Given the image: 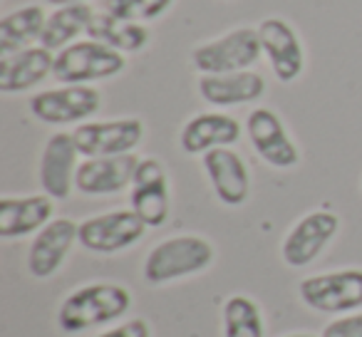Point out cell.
Returning <instances> with one entry per match:
<instances>
[{
	"label": "cell",
	"instance_id": "6da1fadb",
	"mask_svg": "<svg viewBox=\"0 0 362 337\" xmlns=\"http://www.w3.org/2000/svg\"><path fill=\"white\" fill-rule=\"evenodd\" d=\"M132 307V292L117 283H90L75 288L57 310V327L65 335L115 322Z\"/></svg>",
	"mask_w": 362,
	"mask_h": 337
},
{
	"label": "cell",
	"instance_id": "7a4b0ae2",
	"mask_svg": "<svg viewBox=\"0 0 362 337\" xmlns=\"http://www.w3.org/2000/svg\"><path fill=\"white\" fill-rule=\"evenodd\" d=\"M214 246L202 236H174L156 243L144 261V280L151 285L204 273L214 263Z\"/></svg>",
	"mask_w": 362,
	"mask_h": 337
},
{
	"label": "cell",
	"instance_id": "7402d4cb",
	"mask_svg": "<svg viewBox=\"0 0 362 337\" xmlns=\"http://www.w3.org/2000/svg\"><path fill=\"white\" fill-rule=\"evenodd\" d=\"M45 13L40 6H25L8 13L0 20V57L30 47L33 40H40L45 30Z\"/></svg>",
	"mask_w": 362,
	"mask_h": 337
},
{
	"label": "cell",
	"instance_id": "8992f818",
	"mask_svg": "<svg viewBox=\"0 0 362 337\" xmlns=\"http://www.w3.org/2000/svg\"><path fill=\"white\" fill-rule=\"evenodd\" d=\"M102 97L90 85H65L30 97V112L42 124H82L100 112Z\"/></svg>",
	"mask_w": 362,
	"mask_h": 337
},
{
	"label": "cell",
	"instance_id": "ffe728a7",
	"mask_svg": "<svg viewBox=\"0 0 362 337\" xmlns=\"http://www.w3.org/2000/svg\"><path fill=\"white\" fill-rule=\"evenodd\" d=\"M266 92V80L258 72H228V75H202L199 95L214 107H236L256 102Z\"/></svg>",
	"mask_w": 362,
	"mask_h": 337
},
{
	"label": "cell",
	"instance_id": "d4e9b609",
	"mask_svg": "<svg viewBox=\"0 0 362 337\" xmlns=\"http://www.w3.org/2000/svg\"><path fill=\"white\" fill-rule=\"evenodd\" d=\"M171 6V0H105V11L132 23H146L159 18Z\"/></svg>",
	"mask_w": 362,
	"mask_h": 337
},
{
	"label": "cell",
	"instance_id": "4316f807",
	"mask_svg": "<svg viewBox=\"0 0 362 337\" xmlns=\"http://www.w3.org/2000/svg\"><path fill=\"white\" fill-rule=\"evenodd\" d=\"M97 337H151V327L146 320L136 317V320H129V322H122L119 327H112V330L102 332Z\"/></svg>",
	"mask_w": 362,
	"mask_h": 337
},
{
	"label": "cell",
	"instance_id": "277c9868",
	"mask_svg": "<svg viewBox=\"0 0 362 337\" xmlns=\"http://www.w3.org/2000/svg\"><path fill=\"white\" fill-rule=\"evenodd\" d=\"M263 55L258 28H236L226 35L194 47L192 62L202 75H228L256 65Z\"/></svg>",
	"mask_w": 362,
	"mask_h": 337
},
{
	"label": "cell",
	"instance_id": "2e32d148",
	"mask_svg": "<svg viewBox=\"0 0 362 337\" xmlns=\"http://www.w3.org/2000/svg\"><path fill=\"white\" fill-rule=\"evenodd\" d=\"M204 172L223 206H241L251 194L248 166L231 146H218L204 154Z\"/></svg>",
	"mask_w": 362,
	"mask_h": 337
},
{
	"label": "cell",
	"instance_id": "52a82bcc",
	"mask_svg": "<svg viewBox=\"0 0 362 337\" xmlns=\"http://www.w3.org/2000/svg\"><path fill=\"white\" fill-rule=\"evenodd\" d=\"M146 223L136 216L132 208H119V211L100 213L80 223V246L92 253L112 256L132 248L141 241L146 231Z\"/></svg>",
	"mask_w": 362,
	"mask_h": 337
},
{
	"label": "cell",
	"instance_id": "3957f363",
	"mask_svg": "<svg viewBox=\"0 0 362 337\" xmlns=\"http://www.w3.org/2000/svg\"><path fill=\"white\" fill-rule=\"evenodd\" d=\"M127 67V60L122 52L102 45L97 40H80L62 47L55 55V75L57 82L65 85H87V82L110 80L119 75Z\"/></svg>",
	"mask_w": 362,
	"mask_h": 337
},
{
	"label": "cell",
	"instance_id": "e0dca14e",
	"mask_svg": "<svg viewBox=\"0 0 362 337\" xmlns=\"http://www.w3.org/2000/svg\"><path fill=\"white\" fill-rule=\"evenodd\" d=\"M52 199L47 194L35 196H3L0 199V238H23L37 233L52 221Z\"/></svg>",
	"mask_w": 362,
	"mask_h": 337
},
{
	"label": "cell",
	"instance_id": "5bb4252c",
	"mask_svg": "<svg viewBox=\"0 0 362 337\" xmlns=\"http://www.w3.org/2000/svg\"><path fill=\"white\" fill-rule=\"evenodd\" d=\"M139 159L134 154L92 156L80 161L75 177V189L85 196H110L132 187Z\"/></svg>",
	"mask_w": 362,
	"mask_h": 337
},
{
	"label": "cell",
	"instance_id": "30bf717a",
	"mask_svg": "<svg viewBox=\"0 0 362 337\" xmlns=\"http://www.w3.org/2000/svg\"><path fill=\"white\" fill-rule=\"evenodd\" d=\"M246 131L256 154L273 169H293L300 161V151L288 134L283 119L268 107H258L248 114Z\"/></svg>",
	"mask_w": 362,
	"mask_h": 337
},
{
	"label": "cell",
	"instance_id": "5b68a950",
	"mask_svg": "<svg viewBox=\"0 0 362 337\" xmlns=\"http://www.w3.org/2000/svg\"><path fill=\"white\" fill-rule=\"evenodd\" d=\"M305 307L325 315L355 312L362 307V268H342L320 276H308L298 285Z\"/></svg>",
	"mask_w": 362,
	"mask_h": 337
},
{
	"label": "cell",
	"instance_id": "8fae6325",
	"mask_svg": "<svg viewBox=\"0 0 362 337\" xmlns=\"http://www.w3.org/2000/svg\"><path fill=\"white\" fill-rule=\"evenodd\" d=\"M80 149L75 144L72 131H57L45 141V149L37 166V179H40L42 191L50 199L65 201L75 189V177L80 169Z\"/></svg>",
	"mask_w": 362,
	"mask_h": 337
},
{
	"label": "cell",
	"instance_id": "ac0fdd59",
	"mask_svg": "<svg viewBox=\"0 0 362 337\" xmlns=\"http://www.w3.org/2000/svg\"><path fill=\"white\" fill-rule=\"evenodd\" d=\"M52 70H55V55L42 45L0 57V92L18 95V92L33 90L37 82L52 75Z\"/></svg>",
	"mask_w": 362,
	"mask_h": 337
},
{
	"label": "cell",
	"instance_id": "83f0119b",
	"mask_svg": "<svg viewBox=\"0 0 362 337\" xmlns=\"http://www.w3.org/2000/svg\"><path fill=\"white\" fill-rule=\"evenodd\" d=\"M45 3H50V6H57V8H62V6H77V3H85V0H45Z\"/></svg>",
	"mask_w": 362,
	"mask_h": 337
},
{
	"label": "cell",
	"instance_id": "9c48e42d",
	"mask_svg": "<svg viewBox=\"0 0 362 337\" xmlns=\"http://www.w3.org/2000/svg\"><path fill=\"white\" fill-rule=\"evenodd\" d=\"M340 231V218L327 208H317L293 223V228L286 233L281 246V258L291 268H305L325 251L327 243Z\"/></svg>",
	"mask_w": 362,
	"mask_h": 337
},
{
	"label": "cell",
	"instance_id": "9a60e30c",
	"mask_svg": "<svg viewBox=\"0 0 362 337\" xmlns=\"http://www.w3.org/2000/svg\"><path fill=\"white\" fill-rule=\"evenodd\" d=\"M80 238V226L72 218H52L35 233L28 251V271L33 278H50L65 263L70 248Z\"/></svg>",
	"mask_w": 362,
	"mask_h": 337
},
{
	"label": "cell",
	"instance_id": "f1b7e54d",
	"mask_svg": "<svg viewBox=\"0 0 362 337\" xmlns=\"http://www.w3.org/2000/svg\"><path fill=\"white\" fill-rule=\"evenodd\" d=\"M283 337H315V335H308V332H293V335H283Z\"/></svg>",
	"mask_w": 362,
	"mask_h": 337
},
{
	"label": "cell",
	"instance_id": "603a6c76",
	"mask_svg": "<svg viewBox=\"0 0 362 337\" xmlns=\"http://www.w3.org/2000/svg\"><path fill=\"white\" fill-rule=\"evenodd\" d=\"M92 16H95V11H92L87 3L57 8L52 16H47L45 30H42V35L37 42H40L42 47H47V50L60 52L62 47L72 45L82 32H87Z\"/></svg>",
	"mask_w": 362,
	"mask_h": 337
},
{
	"label": "cell",
	"instance_id": "d6986e66",
	"mask_svg": "<svg viewBox=\"0 0 362 337\" xmlns=\"http://www.w3.org/2000/svg\"><path fill=\"white\" fill-rule=\"evenodd\" d=\"M241 139V124L221 112H204L184 124L179 144L187 154H206L218 146H231Z\"/></svg>",
	"mask_w": 362,
	"mask_h": 337
},
{
	"label": "cell",
	"instance_id": "4fadbf2b",
	"mask_svg": "<svg viewBox=\"0 0 362 337\" xmlns=\"http://www.w3.org/2000/svg\"><path fill=\"white\" fill-rule=\"evenodd\" d=\"M258 37H261L263 55L271 62V70L278 77V82L291 85L303 75L305 52H303L300 37L291 28V23H286L283 18H266L258 25Z\"/></svg>",
	"mask_w": 362,
	"mask_h": 337
},
{
	"label": "cell",
	"instance_id": "484cf974",
	"mask_svg": "<svg viewBox=\"0 0 362 337\" xmlns=\"http://www.w3.org/2000/svg\"><path fill=\"white\" fill-rule=\"evenodd\" d=\"M320 337H362V312L337 315L322 327Z\"/></svg>",
	"mask_w": 362,
	"mask_h": 337
},
{
	"label": "cell",
	"instance_id": "ba28073f",
	"mask_svg": "<svg viewBox=\"0 0 362 337\" xmlns=\"http://www.w3.org/2000/svg\"><path fill=\"white\" fill-rule=\"evenodd\" d=\"M75 144L85 159L132 154L144 139V124L134 117L107 122H82L72 129Z\"/></svg>",
	"mask_w": 362,
	"mask_h": 337
},
{
	"label": "cell",
	"instance_id": "7c38bea8",
	"mask_svg": "<svg viewBox=\"0 0 362 337\" xmlns=\"http://www.w3.org/2000/svg\"><path fill=\"white\" fill-rule=\"evenodd\" d=\"M132 211L149 228H159L169 218V177L161 161L139 159L129 194Z\"/></svg>",
	"mask_w": 362,
	"mask_h": 337
},
{
	"label": "cell",
	"instance_id": "44dd1931",
	"mask_svg": "<svg viewBox=\"0 0 362 337\" xmlns=\"http://www.w3.org/2000/svg\"><path fill=\"white\" fill-rule=\"evenodd\" d=\"M87 37L124 55V52L144 50L146 42H149V30L141 23H132L124 20V18L112 16L107 11H100L92 16L90 28H87Z\"/></svg>",
	"mask_w": 362,
	"mask_h": 337
},
{
	"label": "cell",
	"instance_id": "cb8c5ba5",
	"mask_svg": "<svg viewBox=\"0 0 362 337\" xmlns=\"http://www.w3.org/2000/svg\"><path fill=\"white\" fill-rule=\"evenodd\" d=\"M223 337H263V315L253 297L231 295L223 302Z\"/></svg>",
	"mask_w": 362,
	"mask_h": 337
}]
</instances>
